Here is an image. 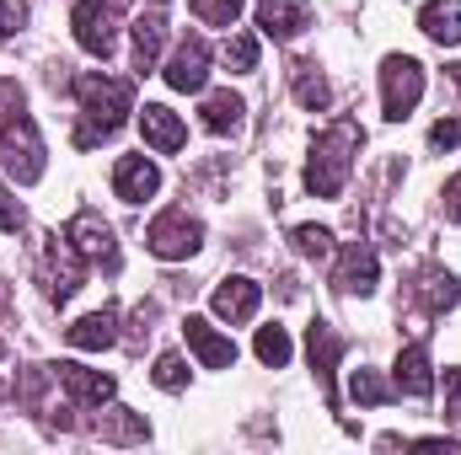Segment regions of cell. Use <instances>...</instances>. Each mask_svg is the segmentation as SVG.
<instances>
[{
	"mask_svg": "<svg viewBox=\"0 0 461 455\" xmlns=\"http://www.w3.org/2000/svg\"><path fill=\"white\" fill-rule=\"evenodd\" d=\"M0 402H5V386H0Z\"/></svg>",
	"mask_w": 461,
	"mask_h": 455,
	"instance_id": "38",
	"label": "cell"
},
{
	"mask_svg": "<svg viewBox=\"0 0 461 455\" xmlns=\"http://www.w3.org/2000/svg\"><path fill=\"white\" fill-rule=\"evenodd\" d=\"M161 38H167V16H161V5L140 11V16H134V70H140V76L156 70V59H161Z\"/></svg>",
	"mask_w": 461,
	"mask_h": 455,
	"instance_id": "18",
	"label": "cell"
},
{
	"mask_svg": "<svg viewBox=\"0 0 461 455\" xmlns=\"http://www.w3.org/2000/svg\"><path fill=\"white\" fill-rule=\"evenodd\" d=\"M210 81V43L204 38H183L177 54L167 59V86L172 92H204Z\"/></svg>",
	"mask_w": 461,
	"mask_h": 455,
	"instance_id": "9",
	"label": "cell"
},
{
	"mask_svg": "<svg viewBox=\"0 0 461 455\" xmlns=\"http://www.w3.org/2000/svg\"><path fill=\"white\" fill-rule=\"evenodd\" d=\"M81 279H86V257L70 241H49V252H43V290L54 300H70L81 290Z\"/></svg>",
	"mask_w": 461,
	"mask_h": 455,
	"instance_id": "8",
	"label": "cell"
},
{
	"mask_svg": "<svg viewBox=\"0 0 461 455\" xmlns=\"http://www.w3.org/2000/svg\"><path fill=\"white\" fill-rule=\"evenodd\" d=\"M461 145V118H440L429 129V150H456Z\"/></svg>",
	"mask_w": 461,
	"mask_h": 455,
	"instance_id": "32",
	"label": "cell"
},
{
	"mask_svg": "<svg viewBox=\"0 0 461 455\" xmlns=\"http://www.w3.org/2000/svg\"><path fill=\"white\" fill-rule=\"evenodd\" d=\"M150 375H156V386H161V391H183V386H188V364H183L177 353H161Z\"/></svg>",
	"mask_w": 461,
	"mask_h": 455,
	"instance_id": "30",
	"label": "cell"
},
{
	"mask_svg": "<svg viewBox=\"0 0 461 455\" xmlns=\"http://www.w3.org/2000/svg\"><path fill=\"white\" fill-rule=\"evenodd\" d=\"M419 97H424V65L413 54H386V65H381V108H386V118L392 123L408 118L419 108Z\"/></svg>",
	"mask_w": 461,
	"mask_h": 455,
	"instance_id": "4",
	"label": "cell"
},
{
	"mask_svg": "<svg viewBox=\"0 0 461 455\" xmlns=\"http://www.w3.org/2000/svg\"><path fill=\"white\" fill-rule=\"evenodd\" d=\"M27 27V0H0V38Z\"/></svg>",
	"mask_w": 461,
	"mask_h": 455,
	"instance_id": "33",
	"label": "cell"
},
{
	"mask_svg": "<svg viewBox=\"0 0 461 455\" xmlns=\"http://www.w3.org/2000/svg\"><path fill=\"white\" fill-rule=\"evenodd\" d=\"M70 27H76V43L97 59H108L118 49V0H81L70 11Z\"/></svg>",
	"mask_w": 461,
	"mask_h": 455,
	"instance_id": "5",
	"label": "cell"
},
{
	"mask_svg": "<svg viewBox=\"0 0 461 455\" xmlns=\"http://www.w3.org/2000/svg\"><path fill=\"white\" fill-rule=\"evenodd\" d=\"M65 241L86 257V263H103L108 273H118V241H113V226L97 215V210H81L70 226H65Z\"/></svg>",
	"mask_w": 461,
	"mask_h": 455,
	"instance_id": "7",
	"label": "cell"
},
{
	"mask_svg": "<svg viewBox=\"0 0 461 455\" xmlns=\"http://www.w3.org/2000/svg\"><path fill=\"white\" fill-rule=\"evenodd\" d=\"M258 300H263V290H258L252 279H226L210 306H215V317H226V322H247V317L258 311Z\"/></svg>",
	"mask_w": 461,
	"mask_h": 455,
	"instance_id": "20",
	"label": "cell"
},
{
	"mask_svg": "<svg viewBox=\"0 0 461 455\" xmlns=\"http://www.w3.org/2000/svg\"><path fill=\"white\" fill-rule=\"evenodd\" d=\"M446 215L461 226V177H451V183H446Z\"/></svg>",
	"mask_w": 461,
	"mask_h": 455,
	"instance_id": "36",
	"label": "cell"
},
{
	"mask_svg": "<svg viewBox=\"0 0 461 455\" xmlns=\"http://www.w3.org/2000/svg\"><path fill=\"white\" fill-rule=\"evenodd\" d=\"M156 188H161V172H156V161H145V156H118V166H113V193L123 199V204H145Z\"/></svg>",
	"mask_w": 461,
	"mask_h": 455,
	"instance_id": "11",
	"label": "cell"
},
{
	"mask_svg": "<svg viewBox=\"0 0 461 455\" xmlns=\"http://www.w3.org/2000/svg\"><path fill=\"white\" fill-rule=\"evenodd\" d=\"M194 16H199V22H210V27H236L241 0H194Z\"/></svg>",
	"mask_w": 461,
	"mask_h": 455,
	"instance_id": "29",
	"label": "cell"
},
{
	"mask_svg": "<svg viewBox=\"0 0 461 455\" xmlns=\"http://www.w3.org/2000/svg\"><path fill=\"white\" fill-rule=\"evenodd\" d=\"M392 380H397V397H429V391H435L429 348H424V343H408V348L397 353V370H392Z\"/></svg>",
	"mask_w": 461,
	"mask_h": 455,
	"instance_id": "14",
	"label": "cell"
},
{
	"mask_svg": "<svg viewBox=\"0 0 461 455\" xmlns=\"http://www.w3.org/2000/svg\"><path fill=\"white\" fill-rule=\"evenodd\" d=\"M306 5L301 0H258V27L274 38V43H290V38H301L306 32Z\"/></svg>",
	"mask_w": 461,
	"mask_h": 455,
	"instance_id": "15",
	"label": "cell"
},
{
	"mask_svg": "<svg viewBox=\"0 0 461 455\" xmlns=\"http://www.w3.org/2000/svg\"><path fill=\"white\" fill-rule=\"evenodd\" d=\"M59 386L70 391L76 407H103V402L118 391L113 375H103V370H81V364H59Z\"/></svg>",
	"mask_w": 461,
	"mask_h": 455,
	"instance_id": "13",
	"label": "cell"
},
{
	"mask_svg": "<svg viewBox=\"0 0 461 455\" xmlns=\"http://www.w3.org/2000/svg\"><path fill=\"white\" fill-rule=\"evenodd\" d=\"M76 97H81V129H76V145L92 150L103 139H113L123 113H134V86L123 76H81L76 81Z\"/></svg>",
	"mask_w": 461,
	"mask_h": 455,
	"instance_id": "1",
	"label": "cell"
},
{
	"mask_svg": "<svg viewBox=\"0 0 461 455\" xmlns=\"http://www.w3.org/2000/svg\"><path fill=\"white\" fill-rule=\"evenodd\" d=\"M333 290H339V295H370V290H375V252H370L365 241L344 246V263H339V273H333Z\"/></svg>",
	"mask_w": 461,
	"mask_h": 455,
	"instance_id": "17",
	"label": "cell"
},
{
	"mask_svg": "<svg viewBox=\"0 0 461 455\" xmlns=\"http://www.w3.org/2000/svg\"><path fill=\"white\" fill-rule=\"evenodd\" d=\"M306 348H312V364H317V380H322V397H328V407H339L333 375H339V353H344V338H339L328 322H312V327H306Z\"/></svg>",
	"mask_w": 461,
	"mask_h": 455,
	"instance_id": "10",
	"label": "cell"
},
{
	"mask_svg": "<svg viewBox=\"0 0 461 455\" xmlns=\"http://www.w3.org/2000/svg\"><path fill=\"white\" fill-rule=\"evenodd\" d=\"M348 397H354V402H365V407H381L392 391H386V380H381L375 370H354V375H348Z\"/></svg>",
	"mask_w": 461,
	"mask_h": 455,
	"instance_id": "27",
	"label": "cell"
},
{
	"mask_svg": "<svg viewBox=\"0 0 461 455\" xmlns=\"http://www.w3.org/2000/svg\"><path fill=\"white\" fill-rule=\"evenodd\" d=\"M451 81H456V86H461V65H451Z\"/></svg>",
	"mask_w": 461,
	"mask_h": 455,
	"instance_id": "37",
	"label": "cell"
},
{
	"mask_svg": "<svg viewBox=\"0 0 461 455\" xmlns=\"http://www.w3.org/2000/svg\"><path fill=\"white\" fill-rule=\"evenodd\" d=\"M456 295L461 290L446 268H424V273H419V306H424L429 317H446V311L456 306Z\"/></svg>",
	"mask_w": 461,
	"mask_h": 455,
	"instance_id": "22",
	"label": "cell"
},
{
	"mask_svg": "<svg viewBox=\"0 0 461 455\" xmlns=\"http://www.w3.org/2000/svg\"><path fill=\"white\" fill-rule=\"evenodd\" d=\"M226 65L236 70V76H247V70H258V38H230L226 43Z\"/></svg>",
	"mask_w": 461,
	"mask_h": 455,
	"instance_id": "31",
	"label": "cell"
},
{
	"mask_svg": "<svg viewBox=\"0 0 461 455\" xmlns=\"http://www.w3.org/2000/svg\"><path fill=\"white\" fill-rule=\"evenodd\" d=\"M22 226V204L5 193V183H0V230H16Z\"/></svg>",
	"mask_w": 461,
	"mask_h": 455,
	"instance_id": "35",
	"label": "cell"
},
{
	"mask_svg": "<svg viewBox=\"0 0 461 455\" xmlns=\"http://www.w3.org/2000/svg\"><path fill=\"white\" fill-rule=\"evenodd\" d=\"M446 413H451V424L461 434V370H446Z\"/></svg>",
	"mask_w": 461,
	"mask_h": 455,
	"instance_id": "34",
	"label": "cell"
},
{
	"mask_svg": "<svg viewBox=\"0 0 461 455\" xmlns=\"http://www.w3.org/2000/svg\"><path fill=\"white\" fill-rule=\"evenodd\" d=\"M295 103H301L306 113H322V108L333 103V92H328V81L317 76V65H295Z\"/></svg>",
	"mask_w": 461,
	"mask_h": 455,
	"instance_id": "25",
	"label": "cell"
},
{
	"mask_svg": "<svg viewBox=\"0 0 461 455\" xmlns=\"http://www.w3.org/2000/svg\"><path fill=\"white\" fill-rule=\"evenodd\" d=\"M97 434H103V440H113V445H140L150 429H145V418H140V413H129V407H113V413H103Z\"/></svg>",
	"mask_w": 461,
	"mask_h": 455,
	"instance_id": "24",
	"label": "cell"
},
{
	"mask_svg": "<svg viewBox=\"0 0 461 455\" xmlns=\"http://www.w3.org/2000/svg\"><path fill=\"white\" fill-rule=\"evenodd\" d=\"M290 241H295V252H306V257H328V252H333V230L328 226H295Z\"/></svg>",
	"mask_w": 461,
	"mask_h": 455,
	"instance_id": "28",
	"label": "cell"
},
{
	"mask_svg": "<svg viewBox=\"0 0 461 455\" xmlns=\"http://www.w3.org/2000/svg\"><path fill=\"white\" fill-rule=\"evenodd\" d=\"M359 123L354 118H339L328 134H317L312 145V166H306V193L317 199H339L348 188V172H354V150H359Z\"/></svg>",
	"mask_w": 461,
	"mask_h": 455,
	"instance_id": "2",
	"label": "cell"
},
{
	"mask_svg": "<svg viewBox=\"0 0 461 455\" xmlns=\"http://www.w3.org/2000/svg\"><path fill=\"white\" fill-rule=\"evenodd\" d=\"M183 338H188V348L199 353L204 370H230V364H236V343L221 338L204 317H183Z\"/></svg>",
	"mask_w": 461,
	"mask_h": 455,
	"instance_id": "12",
	"label": "cell"
},
{
	"mask_svg": "<svg viewBox=\"0 0 461 455\" xmlns=\"http://www.w3.org/2000/svg\"><path fill=\"white\" fill-rule=\"evenodd\" d=\"M140 134H145V145H150V150H161V156L183 150V139H188L183 118L172 113V108H161V103H145V113H140Z\"/></svg>",
	"mask_w": 461,
	"mask_h": 455,
	"instance_id": "16",
	"label": "cell"
},
{
	"mask_svg": "<svg viewBox=\"0 0 461 455\" xmlns=\"http://www.w3.org/2000/svg\"><path fill=\"white\" fill-rule=\"evenodd\" d=\"M199 241H204V226H199L188 210H167V215H156L150 230H145V246H150L156 257H167V263L194 257V252H199Z\"/></svg>",
	"mask_w": 461,
	"mask_h": 455,
	"instance_id": "6",
	"label": "cell"
},
{
	"mask_svg": "<svg viewBox=\"0 0 461 455\" xmlns=\"http://www.w3.org/2000/svg\"><path fill=\"white\" fill-rule=\"evenodd\" d=\"M70 348H86V353H97V348H113L118 343V311L113 306H103V311H92V317H81L70 333Z\"/></svg>",
	"mask_w": 461,
	"mask_h": 455,
	"instance_id": "19",
	"label": "cell"
},
{
	"mask_svg": "<svg viewBox=\"0 0 461 455\" xmlns=\"http://www.w3.org/2000/svg\"><path fill=\"white\" fill-rule=\"evenodd\" d=\"M0 166L16 183H38L43 177V139H38V123L22 108H11L5 129H0Z\"/></svg>",
	"mask_w": 461,
	"mask_h": 455,
	"instance_id": "3",
	"label": "cell"
},
{
	"mask_svg": "<svg viewBox=\"0 0 461 455\" xmlns=\"http://www.w3.org/2000/svg\"><path fill=\"white\" fill-rule=\"evenodd\" d=\"M252 348H258V359H263L268 370H285V364H290V353H295L285 327H258V343H252Z\"/></svg>",
	"mask_w": 461,
	"mask_h": 455,
	"instance_id": "26",
	"label": "cell"
},
{
	"mask_svg": "<svg viewBox=\"0 0 461 455\" xmlns=\"http://www.w3.org/2000/svg\"><path fill=\"white\" fill-rule=\"evenodd\" d=\"M241 113H247V103L236 92H210L204 97V129L210 134H236L241 129Z\"/></svg>",
	"mask_w": 461,
	"mask_h": 455,
	"instance_id": "23",
	"label": "cell"
},
{
	"mask_svg": "<svg viewBox=\"0 0 461 455\" xmlns=\"http://www.w3.org/2000/svg\"><path fill=\"white\" fill-rule=\"evenodd\" d=\"M419 27H424L435 43L456 49L461 43V0H429V5L419 11Z\"/></svg>",
	"mask_w": 461,
	"mask_h": 455,
	"instance_id": "21",
	"label": "cell"
}]
</instances>
